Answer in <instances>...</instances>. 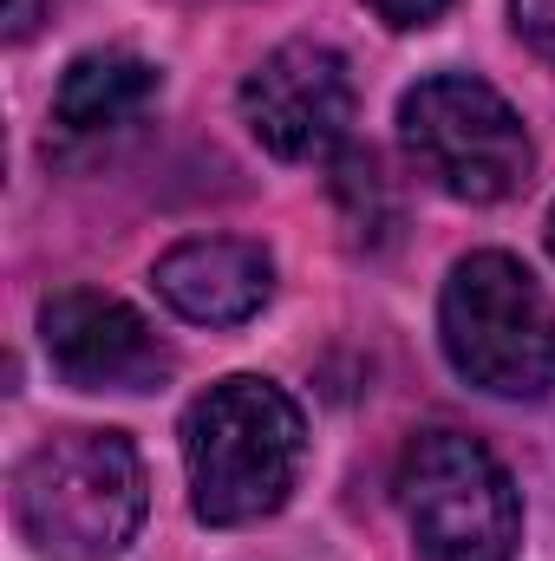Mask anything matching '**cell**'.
Returning <instances> with one entry per match:
<instances>
[{
  "label": "cell",
  "instance_id": "6da1fadb",
  "mask_svg": "<svg viewBox=\"0 0 555 561\" xmlns=\"http://www.w3.org/2000/svg\"><path fill=\"white\" fill-rule=\"evenodd\" d=\"M301 457H307V419L262 373H236L183 412L190 510L209 529H242L275 516L301 477Z\"/></svg>",
  "mask_w": 555,
  "mask_h": 561
},
{
  "label": "cell",
  "instance_id": "7a4b0ae2",
  "mask_svg": "<svg viewBox=\"0 0 555 561\" xmlns=\"http://www.w3.org/2000/svg\"><path fill=\"white\" fill-rule=\"evenodd\" d=\"M150 510L144 457L125 431H53L13 470V523L46 561H112Z\"/></svg>",
  "mask_w": 555,
  "mask_h": 561
},
{
  "label": "cell",
  "instance_id": "3957f363",
  "mask_svg": "<svg viewBox=\"0 0 555 561\" xmlns=\"http://www.w3.org/2000/svg\"><path fill=\"white\" fill-rule=\"evenodd\" d=\"M438 340L464 386L490 399H550L555 392V300L503 249L464 255L438 294Z\"/></svg>",
  "mask_w": 555,
  "mask_h": 561
},
{
  "label": "cell",
  "instance_id": "277c9868",
  "mask_svg": "<svg viewBox=\"0 0 555 561\" xmlns=\"http://www.w3.org/2000/svg\"><path fill=\"white\" fill-rule=\"evenodd\" d=\"M393 490L424 561H517L523 496L490 444L464 431H418Z\"/></svg>",
  "mask_w": 555,
  "mask_h": 561
},
{
  "label": "cell",
  "instance_id": "5b68a950",
  "mask_svg": "<svg viewBox=\"0 0 555 561\" xmlns=\"http://www.w3.org/2000/svg\"><path fill=\"white\" fill-rule=\"evenodd\" d=\"M399 144L431 190L477 203V209L517 196L536 163V144H530V125L517 118V105L471 72L418 79L399 99Z\"/></svg>",
  "mask_w": 555,
  "mask_h": 561
},
{
  "label": "cell",
  "instance_id": "8992f818",
  "mask_svg": "<svg viewBox=\"0 0 555 561\" xmlns=\"http://www.w3.org/2000/svg\"><path fill=\"white\" fill-rule=\"evenodd\" d=\"M242 125L281 163H320L347 144L353 125V72L320 39L275 46L242 79Z\"/></svg>",
  "mask_w": 555,
  "mask_h": 561
},
{
  "label": "cell",
  "instance_id": "52a82bcc",
  "mask_svg": "<svg viewBox=\"0 0 555 561\" xmlns=\"http://www.w3.org/2000/svg\"><path fill=\"white\" fill-rule=\"evenodd\" d=\"M39 346L79 392H150L170 379V346L138 307L99 287H59L39 300Z\"/></svg>",
  "mask_w": 555,
  "mask_h": 561
},
{
  "label": "cell",
  "instance_id": "ba28073f",
  "mask_svg": "<svg viewBox=\"0 0 555 561\" xmlns=\"http://www.w3.org/2000/svg\"><path fill=\"white\" fill-rule=\"evenodd\" d=\"M150 280L163 307L183 313L190 327H242L269 307L275 262L262 242H242V236H190L170 255H157Z\"/></svg>",
  "mask_w": 555,
  "mask_h": 561
},
{
  "label": "cell",
  "instance_id": "9c48e42d",
  "mask_svg": "<svg viewBox=\"0 0 555 561\" xmlns=\"http://www.w3.org/2000/svg\"><path fill=\"white\" fill-rule=\"evenodd\" d=\"M157 92H163V72L144 53H132V46H92V53H79L66 66V79L53 92V118L72 138H99V131H118V125L144 118L157 105Z\"/></svg>",
  "mask_w": 555,
  "mask_h": 561
},
{
  "label": "cell",
  "instance_id": "30bf717a",
  "mask_svg": "<svg viewBox=\"0 0 555 561\" xmlns=\"http://www.w3.org/2000/svg\"><path fill=\"white\" fill-rule=\"evenodd\" d=\"M510 26L543 66H555V0H510Z\"/></svg>",
  "mask_w": 555,
  "mask_h": 561
},
{
  "label": "cell",
  "instance_id": "8fae6325",
  "mask_svg": "<svg viewBox=\"0 0 555 561\" xmlns=\"http://www.w3.org/2000/svg\"><path fill=\"white\" fill-rule=\"evenodd\" d=\"M393 33H412V26H431V20H444V7L451 0H366Z\"/></svg>",
  "mask_w": 555,
  "mask_h": 561
},
{
  "label": "cell",
  "instance_id": "7c38bea8",
  "mask_svg": "<svg viewBox=\"0 0 555 561\" xmlns=\"http://www.w3.org/2000/svg\"><path fill=\"white\" fill-rule=\"evenodd\" d=\"M550 255H555V209H550Z\"/></svg>",
  "mask_w": 555,
  "mask_h": 561
}]
</instances>
